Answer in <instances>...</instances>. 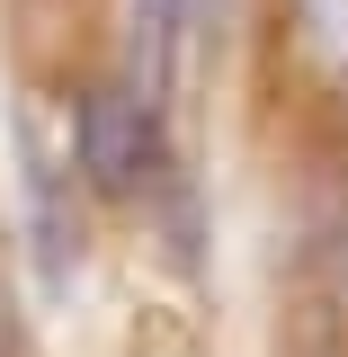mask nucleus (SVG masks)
<instances>
[{"instance_id": "nucleus-1", "label": "nucleus", "mask_w": 348, "mask_h": 357, "mask_svg": "<svg viewBox=\"0 0 348 357\" xmlns=\"http://www.w3.org/2000/svg\"><path fill=\"white\" fill-rule=\"evenodd\" d=\"M72 152H81V178L98 197H143L152 188V98L98 81L81 89L72 107Z\"/></svg>"}, {"instance_id": "nucleus-2", "label": "nucleus", "mask_w": 348, "mask_h": 357, "mask_svg": "<svg viewBox=\"0 0 348 357\" xmlns=\"http://www.w3.org/2000/svg\"><path fill=\"white\" fill-rule=\"evenodd\" d=\"M286 27H295V54L312 72L348 81V0H286Z\"/></svg>"}, {"instance_id": "nucleus-3", "label": "nucleus", "mask_w": 348, "mask_h": 357, "mask_svg": "<svg viewBox=\"0 0 348 357\" xmlns=\"http://www.w3.org/2000/svg\"><path fill=\"white\" fill-rule=\"evenodd\" d=\"M179 18H188V0H134V27H143V45H152V54L179 36Z\"/></svg>"}, {"instance_id": "nucleus-4", "label": "nucleus", "mask_w": 348, "mask_h": 357, "mask_svg": "<svg viewBox=\"0 0 348 357\" xmlns=\"http://www.w3.org/2000/svg\"><path fill=\"white\" fill-rule=\"evenodd\" d=\"M331 295H340V312H348V223H340V241H331Z\"/></svg>"}]
</instances>
